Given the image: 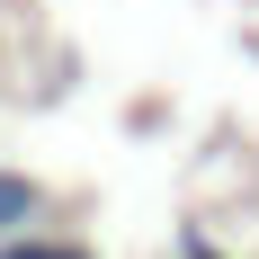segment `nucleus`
<instances>
[{"mask_svg": "<svg viewBox=\"0 0 259 259\" xmlns=\"http://www.w3.org/2000/svg\"><path fill=\"white\" fill-rule=\"evenodd\" d=\"M0 259H90V250H80V241H0Z\"/></svg>", "mask_w": 259, "mask_h": 259, "instance_id": "f03ea898", "label": "nucleus"}, {"mask_svg": "<svg viewBox=\"0 0 259 259\" xmlns=\"http://www.w3.org/2000/svg\"><path fill=\"white\" fill-rule=\"evenodd\" d=\"M18 224H36V188H27V179H0V241H18Z\"/></svg>", "mask_w": 259, "mask_h": 259, "instance_id": "f257e3e1", "label": "nucleus"}, {"mask_svg": "<svg viewBox=\"0 0 259 259\" xmlns=\"http://www.w3.org/2000/svg\"><path fill=\"white\" fill-rule=\"evenodd\" d=\"M188 259H214V241H188Z\"/></svg>", "mask_w": 259, "mask_h": 259, "instance_id": "7ed1b4c3", "label": "nucleus"}]
</instances>
